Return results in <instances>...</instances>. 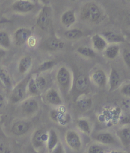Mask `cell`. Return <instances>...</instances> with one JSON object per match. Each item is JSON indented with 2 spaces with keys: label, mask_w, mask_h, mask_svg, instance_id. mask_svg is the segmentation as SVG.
<instances>
[{
  "label": "cell",
  "mask_w": 130,
  "mask_h": 153,
  "mask_svg": "<svg viewBox=\"0 0 130 153\" xmlns=\"http://www.w3.org/2000/svg\"><path fill=\"white\" fill-rule=\"evenodd\" d=\"M56 80L58 87L64 94H68L73 85L72 75L70 70L66 66L58 68L56 74Z\"/></svg>",
  "instance_id": "1"
},
{
  "label": "cell",
  "mask_w": 130,
  "mask_h": 153,
  "mask_svg": "<svg viewBox=\"0 0 130 153\" xmlns=\"http://www.w3.org/2000/svg\"><path fill=\"white\" fill-rule=\"evenodd\" d=\"M100 7L95 3H86L81 11V18L83 20L96 22L101 18Z\"/></svg>",
  "instance_id": "2"
},
{
  "label": "cell",
  "mask_w": 130,
  "mask_h": 153,
  "mask_svg": "<svg viewBox=\"0 0 130 153\" xmlns=\"http://www.w3.org/2000/svg\"><path fill=\"white\" fill-rule=\"evenodd\" d=\"M31 75H28L22 80L19 83L12 88L10 96V100L13 103L16 104L22 101L25 99L27 94V85Z\"/></svg>",
  "instance_id": "3"
},
{
  "label": "cell",
  "mask_w": 130,
  "mask_h": 153,
  "mask_svg": "<svg viewBox=\"0 0 130 153\" xmlns=\"http://www.w3.org/2000/svg\"><path fill=\"white\" fill-rule=\"evenodd\" d=\"M20 111L25 117L35 115L40 110V104L34 97L25 98L20 102Z\"/></svg>",
  "instance_id": "4"
},
{
  "label": "cell",
  "mask_w": 130,
  "mask_h": 153,
  "mask_svg": "<svg viewBox=\"0 0 130 153\" xmlns=\"http://www.w3.org/2000/svg\"><path fill=\"white\" fill-rule=\"evenodd\" d=\"M52 20V10L45 4L41 8L36 19V24L42 30H46L49 27Z\"/></svg>",
  "instance_id": "5"
},
{
  "label": "cell",
  "mask_w": 130,
  "mask_h": 153,
  "mask_svg": "<svg viewBox=\"0 0 130 153\" xmlns=\"http://www.w3.org/2000/svg\"><path fill=\"white\" fill-rule=\"evenodd\" d=\"M65 141L69 148L78 151L82 147V140L80 135L74 130H67L65 134Z\"/></svg>",
  "instance_id": "6"
},
{
  "label": "cell",
  "mask_w": 130,
  "mask_h": 153,
  "mask_svg": "<svg viewBox=\"0 0 130 153\" xmlns=\"http://www.w3.org/2000/svg\"><path fill=\"white\" fill-rule=\"evenodd\" d=\"M48 132L43 130H37L33 133L31 137V144L36 151L39 152L46 144Z\"/></svg>",
  "instance_id": "7"
},
{
  "label": "cell",
  "mask_w": 130,
  "mask_h": 153,
  "mask_svg": "<svg viewBox=\"0 0 130 153\" xmlns=\"http://www.w3.org/2000/svg\"><path fill=\"white\" fill-rule=\"evenodd\" d=\"M35 8V4L31 0H15L12 5V9L19 13H28Z\"/></svg>",
  "instance_id": "8"
},
{
  "label": "cell",
  "mask_w": 130,
  "mask_h": 153,
  "mask_svg": "<svg viewBox=\"0 0 130 153\" xmlns=\"http://www.w3.org/2000/svg\"><path fill=\"white\" fill-rule=\"evenodd\" d=\"M32 36V30L26 27H20L14 32L13 39L15 44L20 46L25 45L28 42L29 38Z\"/></svg>",
  "instance_id": "9"
},
{
  "label": "cell",
  "mask_w": 130,
  "mask_h": 153,
  "mask_svg": "<svg viewBox=\"0 0 130 153\" xmlns=\"http://www.w3.org/2000/svg\"><path fill=\"white\" fill-rule=\"evenodd\" d=\"M31 125L26 120H20L15 122L11 127V132L16 136L25 135L30 130Z\"/></svg>",
  "instance_id": "10"
},
{
  "label": "cell",
  "mask_w": 130,
  "mask_h": 153,
  "mask_svg": "<svg viewBox=\"0 0 130 153\" xmlns=\"http://www.w3.org/2000/svg\"><path fill=\"white\" fill-rule=\"evenodd\" d=\"M45 101L50 105L54 106H61L63 101L59 92L55 89H49L46 91L45 94Z\"/></svg>",
  "instance_id": "11"
},
{
  "label": "cell",
  "mask_w": 130,
  "mask_h": 153,
  "mask_svg": "<svg viewBox=\"0 0 130 153\" xmlns=\"http://www.w3.org/2000/svg\"><path fill=\"white\" fill-rule=\"evenodd\" d=\"M107 83L109 84V91L110 92L116 91L121 85L120 75L114 68L112 67L111 69Z\"/></svg>",
  "instance_id": "12"
},
{
  "label": "cell",
  "mask_w": 130,
  "mask_h": 153,
  "mask_svg": "<svg viewBox=\"0 0 130 153\" xmlns=\"http://www.w3.org/2000/svg\"><path fill=\"white\" fill-rule=\"evenodd\" d=\"M107 76L104 70L98 69L92 73L91 80L95 85L99 87H104L107 84Z\"/></svg>",
  "instance_id": "13"
},
{
  "label": "cell",
  "mask_w": 130,
  "mask_h": 153,
  "mask_svg": "<svg viewBox=\"0 0 130 153\" xmlns=\"http://www.w3.org/2000/svg\"><path fill=\"white\" fill-rule=\"evenodd\" d=\"M94 140L104 145H115L117 144L115 137L109 132H102L96 134Z\"/></svg>",
  "instance_id": "14"
},
{
  "label": "cell",
  "mask_w": 130,
  "mask_h": 153,
  "mask_svg": "<svg viewBox=\"0 0 130 153\" xmlns=\"http://www.w3.org/2000/svg\"><path fill=\"white\" fill-rule=\"evenodd\" d=\"M116 136L120 140L121 145L126 148H128L130 145V128L124 126L116 131Z\"/></svg>",
  "instance_id": "15"
},
{
  "label": "cell",
  "mask_w": 130,
  "mask_h": 153,
  "mask_svg": "<svg viewBox=\"0 0 130 153\" xmlns=\"http://www.w3.org/2000/svg\"><path fill=\"white\" fill-rule=\"evenodd\" d=\"M74 88L78 93H84L89 88V80L84 75H79L74 82Z\"/></svg>",
  "instance_id": "16"
},
{
  "label": "cell",
  "mask_w": 130,
  "mask_h": 153,
  "mask_svg": "<svg viewBox=\"0 0 130 153\" xmlns=\"http://www.w3.org/2000/svg\"><path fill=\"white\" fill-rule=\"evenodd\" d=\"M91 43L94 50L98 51H104L108 46V43L104 37L99 34H95L91 37Z\"/></svg>",
  "instance_id": "17"
},
{
  "label": "cell",
  "mask_w": 130,
  "mask_h": 153,
  "mask_svg": "<svg viewBox=\"0 0 130 153\" xmlns=\"http://www.w3.org/2000/svg\"><path fill=\"white\" fill-rule=\"evenodd\" d=\"M45 45L48 50L50 51L61 50L65 46V43L55 37H51L46 41Z\"/></svg>",
  "instance_id": "18"
},
{
  "label": "cell",
  "mask_w": 130,
  "mask_h": 153,
  "mask_svg": "<svg viewBox=\"0 0 130 153\" xmlns=\"http://www.w3.org/2000/svg\"><path fill=\"white\" fill-rule=\"evenodd\" d=\"M102 36L104 37L107 43H111L112 45L125 42V39L121 35L112 31H105L103 32Z\"/></svg>",
  "instance_id": "19"
},
{
  "label": "cell",
  "mask_w": 130,
  "mask_h": 153,
  "mask_svg": "<svg viewBox=\"0 0 130 153\" xmlns=\"http://www.w3.org/2000/svg\"><path fill=\"white\" fill-rule=\"evenodd\" d=\"M61 21L62 24L67 28L71 27L76 21V17L72 10H67L61 15Z\"/></svg>",
  "instance_id": "20"
},
{
  "label": "cell",
  "mask_w": 130,
  "mask_h": 153,
  "mask_svg": "<svg viewBox=\"0 0 130 153\" xmlns=\"http://www.w3.org/2000/svg\"><path fill=\"white\" fill-rule=\"evenodd\" d=\"M32 63V58L30 56H24L21 58L18 64L19 72L22 74H25L30 70Z\"/></svg>",
  "instance_id": "21"
},
{
  "label": "cell",
  "mask_w": 130,
  "mask_h": 153,
  "mask_svg": "<svg viewBox=\"0 0 130 153\" xmlns=\"http://www.w3.org/2000/svg\"><path fill=\"white\" fill-rule=\"evenodd\" d=\"M0 82L2 85L7 89H12L13 82L12 77L8 71L3 67H0Z\"/></svg>",
  "instance_id": "22"
},
{
  "label": "cell",
  "mask_w": 130,
  "mask_h": 153,
  "mask_svg": "<svg viewBox=\"0 0 130 153\" xmlns=\"http://www.w3.org/2000/svg\"><path fill=\"white\" fill-rule=\"evenodd\" d=\"M59 142L60 140L56 131L52 128L50 129L48 132V139L46 144L48 151H50L52 150Z\"/></svg>",
  "instance_id": "23"
},
{
  "label": "cell",
  "mask_w": 130,
  "mask_h": 153,
  "mask_svg": "<svg viewBox=\"0 0 130 153\" xmlns=\"http://www.w3.org/2000/svg\"><path fill=\"white\" fill-rule=\"evenodd\" d=\"M76 105L79 110L86 111L91 108L93 105V101L90 97H78L76 100Z\"/></svg>",
  "instance_id": "24"
},
{
  "label": "cell",
  "mask_w": 130,
  "mask_h": 153,
  "mask_svg": "<svg viewBox=\"0 0 130 153\" xmlns=\"http://www.w3.org/2000/svg\"><path fill=\"white\" fill-rule=\"evenodd\" d=\"M104 51L105 56L107 59H114L116 58L120 54V48L117 45H112L107 46Z\"/></svg>",
  "instance_id": "25"
},
{
  "label": "cell",
  "mask_w": 130,
  "mask_h": 153,
  "mask_svg": "<svg viewBox=\"0 0 130 153\" xmlns=\"http://www.w3.org/2000/svg\"><path fill=\"white\" fill-rule=\"evenodd\" d=\"M77 127L81 132L86 135H90L91 132V125L88 120L85 118H80L77 121Z\"/></svg>",
  "instance_id": "26"
},
{
  "label": "cell",
  "mask_w": 130,
  "mask_h": 153,
  "mask_svg": "<svg viewBox=\"0 0 130 153\" xmlns=\"http://www.w3.org/2000/svg\"><path fill=\"white\" fill-rule=\"evenodd\" d=\"M41 93V92L37 88V87L35 83L34 77L31 76V77L28 81V85H27V94L32 96H38Z\"/></svg>",
  "instance_id": "27"
},
{
  "label": "cell",
  "mask_w": 130,
  "mask_h": 153,
  "mask_svg": "<svg viewBox=\"0 0 130 153\" xmlns=\"http://www.w3.org/2000/svg\"><path fill=\"white\" fill-rule=\"evenodd\" d=\"M56 65V62L53 60H48L41 63L34 71V74H40L42 72H46V71L51 70Z\"/></svg>",
  "instance_id": "28"
},
{
  "label": "cell",
  "mask_w": 130,
  "mask_h": 153,
  "mask_svg": "<svg viewBox=\"0 0 130 153\" xmlns=\"http://www.w3.org/2000/svg\"><path fill=\"white\" fill-rule=\"evenodd\" d=\"M76 51L81 56L88 58H93L96 56L95 51L87 46H80L77 48Z\"/></svg>",
  "instance_id": "29"
},
{
  "label": "cell",
  "mask_w": 130,
  "mask_h": 153,
  "mask_svg": "<svg viewBox=\"0 0 130 153\" xmlns=\"http://www.w3.org/2000/svg\"><path fill=\"white\" fill-rule=\"evenodd\" d=\"M83 35L82 30L78 29H72L67 30L64 32V36L69 40H75L81 38Z\"/></svg>",
  "instance_id": "30"
},
{
  "label": "cell",
  "mask_w": 130,
  "mask_h": 153,
  "mask_svg": "<svg viewBox=\"0 0 130 153\" xmlns=\"http://www.w3.org/2000/svg\"><path fill=\"white\" fill-rule=\"evenodd\" d=\"M11 46V39L9 34L4 30L0 31V47L4 49L9 48Z\"/></svg>",
  "instance_id": "31"
},
{
  "label": "cell",
  "mask_w": 130,
  "mask_h": 153,
  "mask_svg": "<svg viewBox=\"0 0 130 153\" xmlns=\"http://www.w3.org/2000/svg\"><path fill=\"white\" fill-rule=\"evenodd\" d=\"M35 83L37 87V88L41 92L44 91L47 86V80L44 76L40 74H36L35 76H33Z\"/></svg>",
  "instance_id": "32"
},
{
  "label": "cell",
  "mask_w": 130,
  "mask_h": 153,
  "mask_svg": "<svg viewBox=\"0 0 130 153\" xmlns=\"http://www.w3.org/2000/svg\"><path fill=\"white\" fill-rule=\"evenodd\" d=\"M104 147L100 144H91L87 149V153H104Z\"/></svg>",
  "instance_id": "33"
},
{
  "label": "cell",
  "mask_w": 130,
  "mask_h": 153,
  "mask_svg": "<svg viewBox=\"0 0 130 153\" xmlns=\"http://www.w3.org/2000/svg\"><path fill=\"white\" fill-rule=\"evenodd\" d=\"M122 57L124 63L129 68L130 67V51L128 48H124L123 50Z\"/></svg>",
  "instance_id": "34"
},
{
  "label": "cell",
  "mask_w": 130,
  "mask_h": 153,
  "mask_svg": "<svg viewBox=\"0 0 130 153\" xmlns=\"http://www.w3.org/2000/svg\"><path fill=\"white\" fill-rule=\"evenodd\" d=\"M64 112L66 111H62L61 110H53L50 111V117L53 122L58 123L59 118H60L61 114Z\"/></svg>",
  "instance_id": "35"
},
{
  "label": "cell",
  "mask_w": 130,
  "mask_h": 153,
  "mask_svg": "<svg viewBox=\"0 0 130 153\" xmlns=\"http://www.w3.org/2000/svg\"><path fill=\"white\" fill-rule=\"evenodd\" d=\"M121 94L125 97H129L130 96V84L129 82L124 84L120 89Z\"/></svg>",
  "instance_id": "36"
},
{
  "label": "cell",
  "mask_w": 130,
  "mask_h": 153,
  "mask_svg": "<svg viewBox=\"0 0 130 153\" xmlns=\"http://www.w3.org/2000/svg\"><path fill=\"white\" fill-rule=\"evenodd\" d=\"M50 153H66V151H65L63 144L61 142H59L57 146L50 151Z\"/></svg>",
  "instance_id": "37"
},
{
  "label": "cell",
  "mask_w": 130,
  "mask_h": 153,
  "mask_svg": "<svg viewBox=\"0 0 130 153\" xmlns=\"http://www.w3.org/2000/svg\"><path fill=\"white\" fill-rule=\"evenodd\" d=\"M0 153H10V148L4 141L0 140Z\"/></svg>",
  "instance_id": "38"
},
{
  "label": "cell",
  "mask_w": 130,
  "mask_h": 153,
  "mask_svg": "<svg viewBox=\"0 0 130 153\" xmlns=\"http://www.w3.org/2000/svg\"><path fill=\"white\" fill-rule=\"evenodd\" d=\"M6 106V101H5V97L3 95L0 94V113H1L5 108Z\"/></svg>",
  "instance_id": "39"
},
{
  "label": "cell",
  "mask_w": 130,
  "mask_h": 153,
  "mask_svg": "<svg viewBox=\"0 0 130 153\" xmlns=\"http://www.w3.org/2000/svg\"><path fill=\"white\" fill-rule=\"evenodd\" d=\"M122 105L125 108L126 110L129 109V97H125V98L121 102Z\"/></svg>",
  "instance_id": "40"
},
{
  "label": "cell",
  "mask_w": 130,
  "mask_h": 153,
  "mask_svg": "<svg viewBox=\"0 0 130 153\" xmlns=\"http://www.w3.org/2000/svg\"><path fill=\"white\" fill-rule=\"evenodd\" d=\"M27 43H28V45L31 46V47H34L36 44V38L34 37H33L32 36H31L29 38V39L28 41V42H27Z\"/></svg>",
  "instance_id": "41"
},
{
  "label": "cell",
  "mask_w": 130,
  "mask_h": 153,
  "mask_svg": "<svg viewBox=\"0 0 130 153\" xmlns=\"http://www.w3.org/2000/svg\"><path fill=\"white\" fill-rule=\"evenodd\" d=\"M121 123L123 124V125H126V124H129V117H127V116H125L123 118H121Z\"/></svg>",
  "instance_id": "42"
},
{
  "label": "cell",
  "mask_w": 130,
  "mask_h": 153,
  "mask_svg": "<svg viewBox=\"0 0 130 153\" xmlns=\"http://www.w3.org/2000/svg\"><path fill=\"white\" fill-rule=\"evenodd\" d=\"M6 54H7V51H5V49L0 47V59L4 57L5 55H6Z\"/></svg>",
  "instance_id": "43"
},
{
  "label": "cell",
  "mask_w": 130,
  "mask_h": 153,
  "mask_svg": "<svg viewBox=\"0 0 130 153\" xmlns=\"http://www.w3.org/2000/svg\"><path fill=\"white\" fill-rule=\"evenodd\" d=\"M109 153H123V152H121L120 151H112L109 152Z\"/></svg>",
  "instance_id": "44"
},
{
  "label": "cell",
  "mask_w": 130,
  "mask_h": 153,
  "mask_svg": "<svg viewBox=\"0 0 130 153\" xmlns=\"http://www.w3.org/2000/svg\"><path fill=\"white\" fill-rule=\"evenodd\" d=\"M40 1L43 3V4H47V1H48V0H40Z\"/></svg>",
  "instance_id": "45"
},
{
  "label": "cell",
  "mask_w": 130,
  "mask_h": 153,
  "mask_svg": "<svg viewBox=\"0 0 130 153\" xmlns=\"http://www.w3.org/2000/svg\"><path fill=\"white\" fill-rule=\"evenodd\" d=\"M34 153H40V152H37V151H35V152H34Z\"/></svg>",
  "instance_id": "46"
},
{
  "label": "cell",
  "mask_w": 130,
  "mask_h": 153,
  "mask_svg": "<svg viewBox=\"0 0 130 153\" xmlns=\"http://www.w3.org/2000/svg\"><path fill=\"white\" fill-rule=\"evenodd\" d=\"M71 1H75V0H71Z\"/></svg>",
  "instance_id": "47"
},
{
  "label": "cell",
  "mask_w": 130,
  "mask_h": 153,
  "mask_svg": "<svg viewBox=\"0 0 130 153\" xmlns=\"http://www.w3.org/2000/svg\"><path fill=\"white\" fill-rule=\"evenodd\" d=\"M0 85H2V84H1V82H0Z\"/></svg>",
  "instance_id": "48"
},
{
  "label": "cell",
  "mask_w": 130,
  "mask_h": 153,
  "mask_svg": "<svg viewBox=\"0 0 130 153\" xmlns=\"http://www.w3.org/2000/svg\"><path fill=\"white\" fill-rule=\"evenodd\" d=\"M128 1H129V0H128Z\"/></svg>",
  "instance_id": "49"
}]
</instances>
